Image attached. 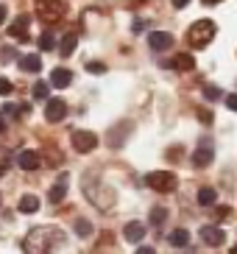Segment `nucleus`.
Masks as SVG:
<instances>
[{
    "label": "nucleus",
    "instance_id": "nucleus-1",
    "mask_svg": "<svg viewBox=\"0 0 237 254\" xmlns=\"http://www.w3.org/2000/svg\"><path fill=\"white\" fill-rule=\"evenodd\" d=\"M215 23L212 20H198V23L190 25V31H187V42L195 48V51H201V48H207L212 39H215Z\"/></svg>",
    "mask_w": 237,
    "mask_h": 254
},
{
    "label": "nucleus",
    "instance_id": "nucleus-2",
    "mask_svg": "<svg viewBox=\"0 0 237 254\" xmlns=\"http://www.w3.org/2000/svg\"><path fill=\"white\" fill-rule=\"evenodd\" d=\"M22 252L25 254H48L51 252V232L45 229V226H37V229H31L22 240Z\"/></svg>",
    "mask_w": 237,
    "mask_h": 254
},
{
    "label": "nucleus",
    "instance_id": "nucleus-3",
    "mask_svg": "<svg viewBox=\"0 0 237 254\" xmlns=\"http://www.w3.org/2000/svg\"><path fill=\"white\" fill-rule=\"evenodd\" d=\"M145 185L151 190H156V193H173L178 187V179H176V173H171V171H154L145 176Z\"/></svg>",
    "mask_w": 237,
    "mask_h": 254
},
{
    "label": "nucleus",
    "instance_id": "nucleus-4",
    "mask_svg": "<svg viewBox=\"0 0 237 254\" xmlns=\"http://www.w3.org/2000/svg\"><path fill=\"white\" fill-rule=\"evenodd\" d=\"M37 17L42 23H59L64 17V3L61 0H39L37 3Z\"/></svg>",
    "mask_w": 237,
    "mask_h": 254
},
{
    "label": "nucleus",
    "instance_id": "nucleus-5",
    "mask_svg": "<svg viewBox=\"0 0 237 254\" xmlns=\"http://www.w3.org/2000/svg\"><path fill=\"white\" fill-rule=\"evenodd\" d=\"M64 115H67L64 98H48V104H45V120L48 123H59V120H64Z\"/></svg>",
    "mask_w": 237,
    "mask_h": 254
},
{
    "label": "nucleus",
    "instance_id": "nucleus-6",
    "mask_svg": "<svg viewBox=\"0 0 237 254\" xmlns=\"http://www.w3.org/2000/svg\"><path fill=\"white\" fill-rule=\"evenodd\" d=\"M212 159H215L212 140H201V145L195 148V154H193V165L195 168H207V165H212Z\"/></svg>",
    "mask_w": 237,
    "mask_h": 254
},
{
    "label": "nucleus",
    "instance_id": "nucleus-7",
    "mask_svg": "<svg viewBox=\"0 0 237 254\" xmlns=\"http://www.w3.org/2000/svg\"><path fill=\"white\" fill-rule=\"evenodd\" d=\"M201 243L204 246H223L226 243V232L221 226H201Z\"/></svg>",
    "mask_w": 237,
    "mask_h": 254
},
{
    "label": "nucleus",
    "instance_id": "nucleus-8",
    "mask_svg": "<svg viewBox=\"0 0 237 254\" xmlns=\"http://www.w3.org/2000/svg\"><path fill=\"white\" fill-rule=\"evenodd\" d=\"M98 145V137L92 131H73V148L78 154H89Z\"/></svg>",
    "mask_w": 237,
    "mask_h": 254
},
{
    "label": "nucleus",
    "instance_id": "nucleus-9",
    "mask_svg": "<svg viewBox=\"0 0 237 254\" xmlns=\"http://www.w3.org/2000/svg\"><path fill=\"white\" fill-rule=\"evenodd\" d=\"M28 25H31V17L28 14H20L14 23L8 25V34H11L14 39H22V42H25V39H28Z\"/></svg>",
    "mask_w": 237,
    "mask_h": 254
},
{
    "label": "nucleus",
    "instance_id": "nucleus-10",
    "mask_svg": "<svg viewBox=\"0 0 237 254\" xmlns=\"http://www.w3.org/2000/svg\"><path fill=\"white\" fill-rule=\"evenodd\" d=\"M148 45L154 48V51H168V48H173V37L168 31H154L148 37Z\"/></svg>",
    "mask_w": 237,
    "mask_h": 254
},
{
    "label": "nucleus",
    "instance_id": "nucleus-11",
    "mask_svg": "<svg viewBox=\"0 0 237 254\" xmlns=\"http://www.w3.org/2000/svg\"><path fill=\"white\" fill-rule=\"evenodd\" d=\"M17 165H20L22 171H37L39 165H42V157H39L37 151H22L20 157H17Z\"/></svg>",
    "mask_w": 237,
    "mask_h": 254
},
{
    "label": "nucleus",
    "instance_id": "nucleus-12",
    "mask_svg": "<svg viewBox=\"0 0 237 254\" xmlns=\"http://www.w3.org/2000/svg\"><path fill=\"white\" fill-rule=\"evenodd\" d=\"M70 81H73V73L67 67H56L51 73V87H56V90H64V87H70Z\"/></svg>",
    "mask_w": 237,
    "mask_h": 254
},
{
    "label": "nucleus",
    "instance_id": "nucleus-13",
    "mask_svg": "<svg viewBox=\"0 0 237 254\" xmlns=\"http://www.w3.org/2000/svg\"><path fill=\"white\" fill-rule=\"evenodd\" d=\"M123 235H126L128 243H140V240L145 238V224H140V221H131V224H126Z\"/></svg>",
    "mask_w": 237,
    "mask_h": 254
},
{
    "label": "nucleus",
    "instance_id": "nucleus-14",
    "mask_svg": "<svg viewBox=\"0 0 237 254\" xmlns=\"http://www.w3.org/2000/svg\"><path fill=\"white\" fill-rule=\"evenodd\" d=\"M64 195H67V176H61V179L51 187L48 201H51V204H61V201H64Z\"/></svg>",
    "mask_w": 237,
    "mask_h": 254
},
{
    "label": "nucleus",
    "instance_id": "nucleus-15",
    "mask_svg": "<svg viewBox=\"0 0 237 254\" xmlns=\"http://www.w3.org/2000/svg\"><path fill=\"white\" fill-rule=\"evenodd\" d=\"M168 67H176V70H193L195 67V59H193V53H178L173 62H168Z\"/></svg>",
    "mask_w": 237,
    "mask_h": 254
},
{
    "label": "nucleus",
    "instance_id": "nucleus-16",
    "mask_svg": "<svg viewBox=\"0 0 237 254\" xmlns=\"http://www.w3.org/2000/svg\"><path fill=\"white\" fill-rule=\"evenodd\" d=\"M20 67L25 70V73H39V70H42V59H39V53H28V56H22Z\"/></svg>",
    "mask_w": 237,
    "mask_h": 254
},
{
    "label": "nucleus",
    "instance_id": "nucleus-17",
    "mask_svg": "<svg viewBox=\"0 0 237 254\" xmlns=\"http://www.w3.org/2000/svg\"><path fill=\"white\" fill-rule=\"evenodd\" d=\"M17 209H20L22 215H34V212L39 209V198L37 195H22L20 204H17Z\"/></svg>",
    "mask_w": 237,
    "mask_h": 254
},
{
    "label": "nucleus",
    "instance_id": "nucleus-18",
    "mask_svg": "<svg viewBox=\"0 0 237 254\" xmlns=\"http://www.w3.org/2000/svg\"><path fill=\"white\" fill-rule=\"evenodd\" d=\"M171 246H176V249H184L187 243H190V232L187 229H176V232H171Z\"/></svg>",
    "mask_w": 237,
    "mask_h": 254
},
{
    "label": "nucleus",
    "instance_id": "nucleus-19",
    "mask_svg": "<svg viewBox=\"0 0 237 254\" xmlns=\"http://www.w3.org/2000/svg\"><path fill=\"white\" fill-rule=\"evenodd\" d=\"M215 201H218V193L212 190V187H201L198 190V204L201 207H212Z\"/></svg>",
    "mask_w": 237,
    "mask_h": 254
},
{
    "label": "nucleus",
    "instance_id": "nucleus-20",
    "mask_svg": "<svg viewBox=\"0 0 237 254\" xmlns=\"http://www.w3.org/2000/svg\"><path fill=\"white\" fill-rule=\"evenodd\" d=\"M75 45H78V37H75V34H67V37L61 39V45H59V53L61 56H70V53L75 51Z\"/></svg>",
    "mask_w": 237,
    "mask_h": 254
},
{
    "label": "nucleus",
    "instance_id": "nucleus-21",
    "mask_svg": "<svg viewBox=\"0 0 237 254\" xmlns=\"http://www.w3.org/2000/svg\"><path fill=\"white\" fill-rule=\"evenodd\" d=\"M165 221H168V209H165V207H154V209H151V224H154V226H162Z\"/></svg>",
    "mask_w": 237,
    "mask_h": 254
},
{
    "label": "nucleus",
    "instance_id": "nucleus-22",
    "mask_svg": "<svg viewBox=\"0 0 237 254\" xmlns=\"http://www.w3.org/2000/svg\"><path fill=\"white\" fill-rule=\"evenodd\" d=\"M56 48V37H53L51 31H45L42 37H39V51H53Z\"/></svg>",
    "mask_w": 237,
    "mask_h": 254
},
{
    "label": "nucleus",
    "instance_id": "nucleus-23",
    "mask_svg": "<svg viewBox=\"0 0 237 254\" xmlns=\"http://www.w3.org/2000/svg\"><path fill=\"white\" fill-rule=\"evenodd\" d=\"M75 235H78V238H89V235H92V224L84 221V218H78V221H75Z\"/></svg>",
    "mask_w": 237,
    "mask_h": 254
},
{
    "label": "nucleus",
    "instance_id": "nucleus-24",
    "mask_svg": "<svg viewBox=\"0 0 237 254\" xmlns=\"http://www.w3.org/2000/svg\"><path fill=\"white\" fill-rule=\"evenodd\" d=\"M48 92H51V84H48V81H37V84H34V98L48 101Z\"/></svg>",
    "mask_w": 237,
    "mask_h": 254
},
{
    "label": "nucleus",
    "instance_id": "nucleus-25",
    "mask_svg": "<svg viewBox=\"0 0 237 254\" xmlns=\"http://www.w3.org/2000/svg\"><path fill=\"white\" fill-rule=\"evenodd\" d=\"M204 98H207V101H218V98H223V92L215 84H207V87H204Z\"/></svg>",
    "mask_w": 237,
    "mask_h": 254
},
{
    "label": "nucleus",
    "instance_id": "nucleus-26",
    "mask_svg": "<svg viewBox=\"0 0 237 254\" xmlns=\"http://www.w3.org/2000/svg\"><path fill=\"white\" fill-rule=\"evenodd\" d=\"M87 70H89V73L101 75V73H106V64H104V62H87Z\"/></svg>",
    "mask_w": 237,
    "mask_h": 254
},
{
    "label": "nucleus",
    "instance_id": "nucleus-27",
    "mask_svg": "<svg viewBox=\"0 0 237 254\" xmlns=\"http://www.w3.org/2000/svg\"><path fill=\"white\" fill-rule=\"evenodd\" d=\"M11 92H14V84L8 78H0V95H11Z\"/></svg>",
    "mask_w": 237,
    "mask_h": 254
},
{
    "label": "nucleus",
    "instance_id": "nucleus-28",
    "mask_svg": "<svg viewBox=\"0 0 237 254\" xmlns=\"http://www.w3.org/2000/svg\"><path fill=\"white\" fill-rule=\"evenodd\" d=\"M198 120L204 126H209V123H212V112H209V109H198Z\"/></svg>",
    "mask_w": 237,
    "mask_h": 254
},
{
    "label": "nucleus",
    "instance_id": "nucleus-29",
    "mask_svg": "<svg viewBox=\"0 0 237 254\" xmlns=\"http://www.w3.org/2000/svg\"><path fill=\"white\" fill-rule=\"evenodd\" d=\"M229 215H232L229 207H218V209H215V221H223V218H229Z\"/></svg>",
    "mask_w": 237,
    "mask_h": 254
},
{
    "label": "nucleus",
    "instance_id": "nucleus-30",
    "mask_svg": "<svg viewBox=\"0 0 237 254\" xmlns=\"http://www.w3.org/2000/svg\"><path fill=\"white\" fill-rule=\"evenodd\" d=\"M226 106H229L232 112H237V92H232V95H226Z\"/></svg>",
    "mask_w": 237,
    "mask_h": 254
},
{
    "label": "nucleus",
    "instance_id": "nucleus-31",
    "mask_svg": "<svg viewBox=\"0 0 237 254\" xmlns=\"http://www.w3.org/2000/svg\"><path fill=\"white\" fill-rule=\"evenodd\" d=\"M0 59H3V62H11V59H14V48H3Z\"/></svg>",
    "mask_w": 237,
    "mask_h": 254
},
{
    "label": "nucleus",
    "instance_id": "nucleus-32",
    "mask_svg": "<svg viewBox=\"0 0 237 254\" xmlns=\"http://www.w3.org/2000/svg\"><path fill=\"white\" fill-rule=\"evenodd\" d=\"M142 28H145V23H142V20H134V25H131V31H134V34H140Z\"/></svg>",
    "mask_w": 237,
    "mask_h": 254
},
{
    "label": "nucleus",
    "instance_id": "nucleus-33",
    "mask_svg": "<svg viewBox=\"0 0 237 254\" xmlns=\"http://www.w3.org/2000/svg\"><path fill=\"white\" fill-rule=\"evenodd\" d=\"M137 254H156V252L151 246H140V249H137Z\"/></svg>",
    "mask_w": 237,
    "mask_h": 254
},
{
    "label": "nucleus",
    "instance_id": "nucleus-34",
    "mask_svg": "<svg viewBox=\"0 0 237 254\" xmlns=\"http://www.w3.org/2000/svg\"><path fill=\"white\" fill-rule=\"evenodd\" d=\"M187 3H190V0H173V8H184Z\"/></svg>",
    "mask_w": 237,
    "mask_h": 254
},
{
    "label": "nucleus",
    "instance_id": "nucleus-35",
    "mask_svg": "<svg viewBox=\"0 0 237 254\" xmlns=\"http://www.w3.org/2000/svg\"><path fill=\"white\" fill-rule=\"evenodd\" d=\"M6 131V115H0V134Z\"/></svg>",
    "mask_w": 237,
    "mask_h": 254
},
{
    "label": "nucleus",
    "instance_id": "nucleus-36",
    "mask_svg": "<svg viewBox=\"0 0 237 254\" xmlns=\"http://www.w3.org/2000/svg\"><path fill=\"white\" fill-rule=\"evenodd\" d=\"M201 3H204V6H218L221 0H201Z\"/></svg>",
    "mask_w": 237,
    "mask_h": 254
},
{
    "label": "nucleus",
    "instance_id": "nucleus-37",
    "mask_svg": "<svg viewBox=\"0 0 237 254\" xmlns=\"http://www.w3.org/2000/svg\"><path fill=\"white\" fill-rule=\"evenodd\" d=\"M3 20H6V6H0V25H3Z\"/></svg>",
    "mask_w": 237,
    "mask_h": 254
},
{
    "label": "nucleus",
    "instance_id": "nucleus-38",
    "mask_svg": "<svg viewBox=\"0 0 237 254\" xmlns=\"http://www.w3.org/2000/svg\"><path fill=\"white\" fill-rule=\"evenodd\" d=\"M3 173H6V165H0V176H3Z\"/></svg>",
    "mask_w": 237,
    "mask_h": 254
},
{
    "label": "nucleus",
    "instance_id": "nucleus-39",
    "mask_svg": "<svg viewBox=\"0 0 237 254\" xmlns=\"http://www.w3.org/2000/svg\"><path fill=\"white\" fill-rule=\"evenodd\" d=\"M232 254H237V246H232Z\"/></svg>",
    "mask_w": 237,
    "mask_h": 254
},
{
    "label": "nucleus",
    "instance_id": "nucleus-40",
    "mask_svg": "<svg viewBox=\"0 0 237 254\" xmlns=\"http://www.w3.org/2000/svg\"><path fill=\"white\" fill-rule=\"evenodd\" d=\"M137 3H148V0H137Z\"/></svg>",
    "mask_w": 237,
    "mask_h": 254
},
{
    "label": "nucleus",
    "instance_id": "nucleus-41",
    "mask_svg": "<svg viewBox=\"0 0 237 254\" xmlns=\"http://www.w3.org/2000/svg\"><path fill=\"white\" fill-rule=\"evenodd\" d=\"M0 201H3V195H0Z\"/></svg>",
    "mask_w": 237,
    "mask_h": 254
}]
</instances>
